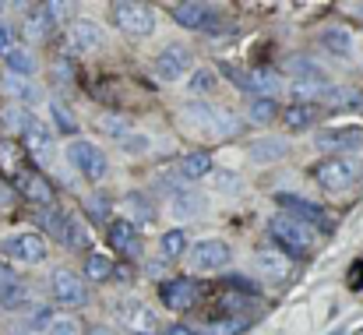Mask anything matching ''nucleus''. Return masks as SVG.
Instances as JSON below:
<instances>
[{
	"mask_svg": "<svg viewBox=\"0 0 363 335\" xmlns=\"http://www.w3.org/2000/svg\"><path fill=\"white\" fill-rule=\"evenodd\" d=\"M0 120H4V127H7V131H21V134L35 123V116H32L28 110H21L18 103H7V106L0 110Z\"/></svg>",
	"mask_w": 363,
	"mask_h": 335,
	"instance_id": "31",
	"label": "nucleus"
},
{
	"mask_svg": "<svg viewBox=\"0 0 363 335\" xmlns=\"http://www.w3.org/2000/svg\"><path fill=\"white\" fill-rule=\"evenodd\" d=\"M184 247H187V233H184V229H169V233H162V240H159V254H162V261L180 258Z\"/></svg>",
	"mask_w": 363,
	"mask_h": 335,
	"instance_id": "33",
	"label": "nucleus"
},
{
	"mask_svg": "<svg viewBox=\"0 0 363 335\" xmlns=\"http://www.w3.org/2000/svg\"><path fill=\"white\" fill-rule=\"evenodd\" d=\"M275 202L282 205V209H289V212H296L300 216V223H314L321 226V229H328V219H325V209L321 205H314V202H307V198H300V194H275Z\"/></svg>",
	"mask_w": 363,
	"mask_h": 335,
	"instance_id": "19",
	"label": "nucleus"
},
{
	"mask_svg": "<svg viewBox=\"0 0 363 335\" xmlns=\"http://www.w3.org/2000/svg\"><path fill=\"white\" fill-rule=\"evenodd\" d=\"M166 335H198V332H191V329H184V325H173V329H166Z\"/></svg>",
	"mask_w": 363,
	"mask_h": 335,
	"instance_id": "49",
	"label": "nucleus"
},
{
	"mask_svg": "<svg viewBox=\"0 0 363 335\" xmlns=\"http://www.w3.org/2000/svg\"><path fill=\"white\" fill-rule=\"evenodd\" d=\"M103 43H106V32H103L96 21H78V25H71V32H67L71 53H92V50H99Z\"/></svg>",
	"mask_w": 363,
	"mask_h": 335,
	"instance_id": "16",
	"label": "nucleus"
},
{
	"mask_svg": "<svg viewBox=\"0 0 363 335\" xmlns=\"http://www.w3.org/2000/svg\"><path fill=\"white\" fill-rule=\"evenodd\" d=\"M99 123H103V131H106V134H113V138H121V141L130 134V123H127L123 116H113V113H106Z\"/></svg>",
	"mask_w": 363,
	"mask_h": 335,
	"instance_id": "38",
	"label": "nucleus"
},
{
	"mask_svg": "<svg viewBox=\"0 0 363 335\" xmlns=\"http://www.w3.org/2000/svg\"><path fill=\"white\" fill-rule=\"evenodd\" d=\"M85 212H89L96 223H106V216H110V202H106L103 194H92V198L85 202Z\"/></svg>",
	"mask_w": 363,
	"mask_h": 335,
	"instance_id": "40",
	"label": "nucleus"
},
{
	"mask_svg": "<svg viewBox=\"0 0 363 335\" xmlns=\"http://www.w3.org/2000/svg\"><path fill=\"white\" fill-rule=\"evenodd\" d=\"M314 141L325 152H353V148H363V127L360 123H342V127H332V131H318Z\"/></svg>",
	"mask_w": 363,
	"mask_h": 335,
	"instance_id": "10",
	"label": "nucleus"
},
{
	"mask_svg": "<svg viewBox=\"0 0 363 335\" xmlns=\"http://www.w3.org/2000/svg\"><path fill=\"white\" fill-rule=\"evenodd\" d=\"M335 335H342V332H335Z\"/></svg>",
	"mask_w": 363,
	"mask_h": 335,
	"instance_id": "54",
	"label": "nucleus"
},
{
	"mask_svg": "<svg viewBox=\"0 0 363 335\" xmlns=\"http://www.w3.org/2000/svg\"><path fill=\"white\" fill-rule=\"evenodd\" d=\"M0 251L11 258V261H21V265H39L46 258V240L39 233H14L0 243Z\"/></svg>",
	"mask_w": 363,
	"mask_h": 335,
	"instance_id": "9",
	"label": "nucleus"
},
{
	"mask_svg": "<svg viewBox=\"0 0 363 335\" xmlns=\"http://www.w3.org/2000/svg\"><path fill=\"white\" fill-rule=\"evenodd\" d=\"M286 71L296 75V82H321V78H325L321 64H318L314 57H303V53L289 57V60H286Z\"/></svg>",
	"mask_w": 363,
	"mask_h": 335,
	"instance_id": "27",
	"label": "nucleus"
},
{
	"mask_svg": "<svg viewBox=\"0 0 363 335\" xmlns=\"http://www.w3.org/2000/svg\"><path fill=\"white\" fill-rule=\"evenodd\" d=\"M205 209H208V198L201 191H194V187H180L169 198V212L177 219H198V216H205Z\"/></svg>",
	"mask_w": 363,
	"mask_h": 335,
	"instance_id": "18",
	"label": "nucleus"
},
{
	"mask_svg": "<svg viewBox=\"0 0 363 335\" xmlns=\"http://www.w3.org/2000/svg\"><path fill=\"white\" fill-rule=\"evenodd\" d=\"M180 120L191 123L194 131L216 134V138H233V134H240V127H243L237 113L223 110V106H216V103H184Z\"/></svg>",
	"mask_w": 363,
	"mask_h": 335,
	"instance_id": "1",
	"label": "nucleus"
},
{
	"mask_svg": "<svg viewBox=\"0 0 363 335\" xmlns=\"http://www.w3.org/2000/svg\"><path fill=\"white\" fill-rule=\"evenodd\" d=\"M50 28H53V25L43 18V11H39V14H32V18L25 21V32H28V39H46V35H50Z\"/></svg>",
	"mask_w": 363,
	"mask_h": 335,
	"instance_id": "39",
	"label": "nucleus"
},
{
	"mask_svg": "<svg viewBox=\"0 0 363 335\" xmlns=\"http://www.w3.org/2000/svg\"><path fill=\"white\" fill-rule=\"evenodd\" d=\"M50 113H53V123H57V131H60V134H78V120L71 116V110H67L64 103H57V99H53V103H50Z\"/></svg>",
	"mask_w": 363,
	"mask_h": 335,
	"instance_id": "35",
	"label": "nucleus"
},
{
	"mask_svg": "<svg viewBox=\"0 0 363 335\" xmlns=\"http://www.w3.org/2000/svg\"><path fill=\"white\" fill-rule=\"evenodd\" d=\"M275 99H268V96H254V103H250V120H257V123H268V120H275Z\"/></svg>",
	"mask_w": 363,
	"mask_h": 335,
	"instance_id": "36",
	"label": "nucleus"
},
{
	"mask_svg": "<svg viewBox=\"0 0 363 335\" xmlns=\"http://www.w3.org/2000/svg\"><path fill=\"white\" fill-rule=\"evenodd\" d=\"M18 191L28 198V202H35V205H43V209H50L53 205V184L43 177V173H32V170H18Z\"/></svg>",
	"mask_w": 363,
	"mask_h": 335,
	"instance_id": "17",
	"label": "nucleus"
},
{
	"mask_svg": "<svg viewBox=\"0 0 363 335\" xmlns=\"http://www.w3.org/2000/svg\"><path fill=\"white\" fill-rule=\"evenodd\" d=\"M254 268H257L261 279H268V282H286V279H289V258H286L282 251H275V247H261V251L254 254Z\"/></svg>",
	"mask_w": 363,
	"mask_h": 335,
	"instance_id": "15",
	"label": "nucleus"
},
{
	"mask_svg": "<svg viewBox=\"0 0 363 335\" xmlns=\"http://www.w3.org/2000/svg\"><path fill=\"white\" fill-rule=\"evenodd\" d=\"M25 148H28V155L35 159V163H43V166H50L53 159H57V141H53V131L46 127V123H32L28 131H25Z\"/></svg>",
	"mask_w": 363,
	"mask_h": 335,
	"instance_id": "12",
	"label": "nucleus"
},
{
	"mask_svg": "<svg viewBox=\"0 0 363 335\" xmlns=\"http://www.w3.org/2000/svg\"><path fill=\"white\" fill-rule=\"evenodd\" d=\"M205 173H212V155L208 152H191V155L180 159V177L184 180H198Z\"/></svg>",
	"mask_w": 363,
	"mask_h": 335,
	"instance_id": "30",
	"label": "nucleus"
},
{
	"mask_svg": "<svg viewBox=\"0 0 363 335\" xmlns=\"http://www.w3.org/2000/svg\"><path fill=\"white\" fill-rule=\"evenodd\" d=\"M212 85H216V75H212V71H198V75L191 78V89H194V92H208Z\"/></svg>",
	"mask_w": 363,
	"mask_h": 335,
	"instance_id": "44",
	"label": "nucleus"
},
{
	"mask_svg": "<svg viewBox=\"0 0 363 335\" xmlns=\"http://www.w3.org/2000/svg\"><path fill=\"white\" fill-rule=\"evenodd\" d=\"M46 335H78V322L74 318H50V332Z\"/></svg>",
	"mask_w": 363,
	"mask_h": 335,
	"instance_id": "42",
	"label": "nucleus"
},
{
	"mask_svg": "<svg viewBox=\"0 0 363 335\" xmlns=\"http://www.w3.org/2000/svg\"><path fill=\"white\" fill-rule=\"evenodd\" d=\"M110 14H113V25L134 39H145V35L155 32V14L145 4H113Z\"/></svg>",
	"mask_w": 363,
	"mask_h": 335,
	"instance_id": "5",
	"label": "nucleus"
},
{
	"mask_svg": "<svg viewBox=\"0 0 363 335\" xmlns=\"http://www.w3.org/2000/svg\"><path fill=\"white\" fill-rule=\"evenodd\" d=\"M289 152V141L286 138H261V141H250L247 145V155L254 159V163H275V159H282Z\"/></svg>",
	"mask_w": 363,
	"mask_h": 335,
	"instance_id": "25",
	"label": "nucleus"
},
{
	"mask_svg": "<svg viewBox=\"0 0 363 335\" xmlns=\"http://www.w3.org/2000/svg\"><path fill=\"white\" fill-rule=\"evenodd\" d=\"M127 209H130V212L138 209V212H141V219H152V209H148V202H145L141 194H127Z\"/></svg>",
	"mask_w": 363,
	"mask_h": 335,
	"instance_id": "45",
	"label": "nucleus"
},
{
	"mask_svg": "<svg viewBox=\"0 0 363 335\" xmlns=\"http://www.w3.org/2000/svg\"><path fill=\"white\" fill-rule=\"evenodd\" d=\"M11 46H14V43H11V32H7V25H0V53L7 57V53H11Z\"/></svg>",
	"mask_w": 363,
	"mask_h": 335,
	"instance_id": "47",
	"label": "nucleus"
},
{
	"mask_svg": "<svg viewBox=\"0 0 363 335\" xmlns=\"http://www.w3.org/2000/svg\"><path fill=\"white\" fill-rule=\"evenodd\" d=\"M4 92L14 96L18 106H21V103H39V99H43V89H39L32 78H21V75H4Z\"/></svg>",
	"mask_w": 363,
	"mask_h": 335,
	"instance_id": "23",
	"label": "nucleus"
},
{
	"mask_svg": "<svg viewBox=\"0 0 363 335\" xmlns=\"http://www.w3.org/2000/svg\"><path fill=\"white\" fill-rule=\"evenodd\" d=\"M85 335H113V332H110L106 325H92V329H89V332H85Z\"/></svg>",
	"mask_w": 363,
	"mask_h": 335,
	"instance_id": "51",
	"label": "nucleus"
},
{
	"mask_svg": "<svg viewBox=\"0 0 363 335\" xmlns=\"http://www.w3.org/2000/svg\"><path fill=\"white\" fill-rule=\"evenodd\" d=\"M67 163L82 173V177H89L92 184H99V180H106V173H110V163H106V152L99 148V145H92V141H71L67 145Z\"/></svg>",
	"mask_w": 363,
	"mask_h": 335,
	"instance_id": "2",
	"label": "nucleus"
},
{
	"mask_svg": "<svg viewBox=\"0 0 363 335\" xmlns=\"http://www.w3.org/2000/svg\"><path fill=\"white\" fill-rule=\"evenodd\" d=\"M106 236H110V243H113L117 251H123V254L138 251V229H134V223H127V219H117V223H110Z\"/></svg>",
	"mask_w": 363,
	"mask_h": 335,
	"instance_id": "28",
	"label": "nucleus"
},
{
	"mask_svg": "<svg viewBox=\"0 0 363 335\" xmlns=\"http://www.w3.org/2000/svg\"><path fill=\"white\" fill-rule=\"evenodd\" d=\"M145 272H148V275H162V265H159V261H148Z\"/></svg>",
	"mask_w": 363,
	"mask_h": 335,
	"instance_id": "50",
	"label": "nucleus"
},
{
	"mask_svg": "<svg viewBox=\"0 0 363 335\" xmlns=\"http://www.w3.org/2000/svg\"><path fill=\"white\" fill-rule=\"evenodd\" d=\"M289 92H293L296 103H311V106H314L318 99H335V96H339V92L328 85V78H321V82H293Z\"/></svg>",
	"mask_w": 363,
	"mask_h": 335,
	"instance_id": "24",
	"label": "nucleus"
},
{
	"mask_svg": "<svg viewBox=\"0 0 363 335\" xmlns=\"http://www.w3.org/2000/svg\"><path fill=\"white\" fill-rule=\"evenodd\" d=\"M357 177H360V166L350 163V159H321L314 166V180L325 191H346V187L357 184Z\"/></svg>",
	"mask_w": 363,
	"mask_h": 335,
	"instance_id": "4",
	"label": "nucleus"
},
{
	"mask_svg": "<svg viewBox=\"0 0 363 335\" xmlns=\"http://www.w3.org/2000/svg\"><path fill=\"white\" fill-rule=\"evenodd\" d=\"M230 243L226 240H216V236H208V240H198L191 251H187V261H191V268L194 272H219V268H226L230 265Z\"/></svg>",
	"mask_w": 363,
	"mask_h": 335,
	"instance_id": "6",
	"label": "nucleus"
},
{
	"mask_svg": "<svg viewBox=\"0 0 363 335\" xmlns=\"http://www.w3.org/2000/svg\"><path fill=\"white\" fill-rule=\"evenodd\" d=\"M7 67H11V75H21V78H32L35 75V60H32V53L25 46H11Z\"/></svg>",
	"mask_w": 363,
	"mask_h": 335,
	"instance_id": "32",
	"label": "nucleus"
},
{
	"mask_svg": "<svg viewBox=\"0 0 363 335\" xmlns=\"http://www.w3.org/2000/svg\"><path fill=\"white\" fill-rule=\"evenodd\" d=\"M321 46H325L332 57H342V60L353 57V35H350V28H342V25H328V28L321 32Z\"/></svg>",
	"mask_w": 363,
	"mask_h": 335,
	"instance_id": "22",
	"label": "nucleus"
},
{
	"mask_svg": "<svg viewBox=\"0 0 363 335\" xmlns=\"http://www.w3.org/2000/svg\"><path fill=\"white\" fill-rule=\"evenodd\" d=\"M198 282H191V279H169V282H162L159 286V300H162V307H169V311H191L194 304H198Z\"/></svg>",
	"mask_w": 363,
	"mask_h": 335,
	"instance_id": "11",
	"label": "nucleus"
},
{
	"mask_svg": "<svg viewBox=\"0 0 363 335\" xmlns=\"http://www.w3.org/2000/svg\"><path fill=\"white\" fill-rule=\"evenodd\" d=\"M85 275H89L92 282H106V279L113 275V261H110L106 254H89V261H85Z\"/></svg>",
	"mask_w": 363,
	"mask_h": 335,
	"instance_id": "34",
	"label": "nucleus"
},
{
	"mask_svg": "<svg viewBox=\"0 0 363 335\" xmlns=\"http://www.w3.org/2000/svg\"><path fill=\"white\" fill-rule=\"evenodd\" d=\"M25 304H28V286H25L14 272L0 268V307H4V311H18V307H25Z\"/></svg>",
	"mask_w": 363,
	"mask_h": 335,
	"instance_id": "20",
	"label": "nucleus"
},
{
	"mask_svg": "<svg viewBox=\"0 0 363 335\" xmlns=\"http://www.w3.org/2000/svg\"><path fill=\"white\" fill-rule=\"evenodd\" d=\"M216 187H219V191H226V194H237V191H240V177H237V173L219 170V173H216Z\"/></svg>",
	"mask_w": 363,
	"mask_h": 335,
	"instance_id": "43",
	"label": "nucleus"
},
{
	"mask_svg": "<svg viewBox=\"0 0 363 335\" xmlns=\"http://www.w3.org/2000/svg\"><path fill=\"white\" fill-rule=\"evenodd\" d=\"M187 64H191V53H187V46H180V43H169V46L155 57V71H159L162 82H177V78L187 71Z\"/></svg>",
	"mask_w": 363,
	"mask_h": 335,
	"instance_id": "14",
	"label": "nucleus"
},
{
	"mask_svg": "<svg viewBox=\"0 0 363 335\" xmlns=\"http://www.w3.org/2000/svg\"><path fill=\"white\" fill-rule=\"evenodd\" d=\"M357 11H360V14H363V4H357Z\"/></svg>",
	"mask_w": 363,
	"mask_h": 335,
	"instance_id": "52",
	"label": "nucleus"
},
{
	"mask_svg": "<svg viewBox=\"0 0 363 335\" xmlns=\"http://www.w3.org/2000/svg\"><path fill=\"white\" fill-rule=\"evenodd\" d=\"M113 311H117V318H121L123 325H127V329H134V332H155V329H159V318H155L141 300H134V297L121 300Z\"/></svg>",
	"mask_w": 363,
	"mask_h": 335,
	"instance_id": "13",
	"label": "nucleus"
},
{
	"mask_svg": "<svg viewBox=\"0 0 363 335\" xmlns=\"http://www.w3.org/2000/svg\"><path fill=\"white\" fill-rule=\"evenodd\" d=\"M169 14L177 18V25L194 28V32H216L223 25V14L208 4H173Z\"/></svg>",
	"mask_w": 363,
	"mask_h": 335,
	"instance_id": "8",
	"label": "nucleus"
},
{
	"mask_svg": "<svg viewBox=\"0 0 363 335\" xmlns=\"http://www.w3.org/2000/svg\"><path fill=\"white\" fill-rule=\"evenodd\" d=\"M279 75L275 71H254V75H247V92H257V96H268V99H275V92H279Z\"/></svg>",
	"mask_w": 363,
	"mask_h": 335,
	"instance_id": "29",
	"label": "nucleus"
},
{
	"mask_svg": "<svg viewBox=\"0 0 363 335\" xmlns=\"http://www.w3.org/2000/svg\"><path fill=\"white\" fill-rule=\"evenodd\" d=\"M314 120H318V106H311V103H289V106L282 110L286 131H303V127H311Z\"/></svg>",
	"mask_w": 363,
	"mask_h": 335,
	"instance_id": "26",
	"label": "nucleus"
},
{
	"mask_svg": "<svg viewBox=\"0 0 363 335\" xmlns=\"http://www.w3.org/2000/svg\"><path fill=\"white\" fill-rule=\"evenodd\" d=\"M145 145H148L145 138H123V148H127V152H141Z\"/></svg>",
	"mask_w": 363,
	"mask_h": 335,
	"instance_id": "48",
	"label": "nucleus"
},
{
	"mask_svg": "<svg viewBox=\"0 0 363 335\" xmlns=\"http://www.w3.org/2000/svg\"><path fill=\"white\" fill-rule=\"evenodd\" d=\"M0 11H4V4H0Z\"/></svg>",
	"mask_w": 363,
	"mask_h": 335,
	"instance_id": "53",
	"label": "nucleus"
},
{
	"mask_svg": "<svg viewBox=\"0 0 363 335\" xmlns=\"http://www.w3.org/2000/svg\"><path fill=\"white\" fill-rule=\"evenodd\" d=\"M53 240H57V243H64L67 251H82V247H89V229H85V223H82L78 216H71V212H67Z\"/></svg>",
	"mask_w": 363,
	"mask_h": 335,
	"instance_id": "21",
	"label": "nucleus"
},
{
	"mask_svg": "<svg viewBox=\"0 0 363 335\" xmlns=\"http://www.w3.org/2000/svg\"><path fill=\"white\" fill-rule=\"evenodd\" d=\"M243 325H247L243 318H223V322H216V325H212L205 335H237Z\"/></svg>",
	"mask_w": 363,
	"mask_h": 335,
	"instance_id": "41",
	"label": "nucleus"
},
{
	"mask_svg": "<svg viewBox=\"0 0 363 335\" xmlns=\"http://www.w3.org/2000/svg\"><path fill=\"white\" fill-rule=\"evenodd\" d=\"M53 78H57L60 85H67V82H71V71H67V64H64V60H60V64L53 67Z\"/></svg>",
	"mask_w": 363,
	"mask_h": 335,
	"instance_id": "46",
	"label": "nucleus"
},
{
	"mask_svg": "<svg viewBox=\"0 0 363 335\" xmlns=\"http://www.w3.org/2000/svg\"><path fill=\"white\" fill-rule=\"evenodd\" d=\"M18 159H21V148L14 141H0V170L4 173H18Z\"/></svg>",
	"mask_w": 363,
	"mask_h": 335,
	"instance_id": "37",
	"label": "nucleus"
},
{
	"mask_svg": "<svg viewBox=\"0 0 363 335\" xmlns=\"http://www.w3.org/2000/svg\"><path fill=\"white\" fill-rule=\"evenodd\" d=\"M50 290H53V300L64 304V307H85L89 304V286L71 268H57L53 279H50Z\"/></svg>",
	"mask_w": 363,
	"mask_h": 335,
	"instance_id": "7",
	"label": "nucleus"
},
{
	"mask_svg": "<svg viewBox=\"0 0 363 335\" xmlns=\"http://www.w3.org/2000/svg\"><path fill=\"white\" fill-rule=\"evenodd\" d=\"M268 233H272L286 251H293V254H307V251L314 247V229L303 226L300 219H293V216H275V219L268 223Z\"/></svg>",
	"mask_w": 363,
	"mask_h": 335,
	"instance_id": "3",
	"label": "nucleus"
}]
</instances>
